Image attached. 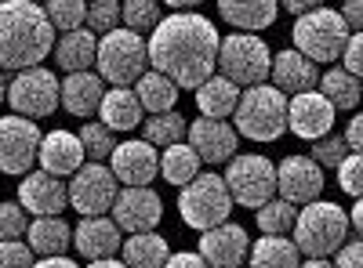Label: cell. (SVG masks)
I'll return each mask as SVG.
<instances>
[{
  "mask_svg": "<svg viewBox=\"0 0 363 268\" xmlns=\"http://www.w3.org/2000/svg\"><path fill=\"white\" fill-rule=\"evenodd\" d=\"M102 95H106V83L91 69L87 73H69L66 80H58V105H62L69 116H77V120L95 116Z\"/></svg>",
  "mask_w": 363,
  "mask_h": 268,
  "instance_id": "23",
  "label": "cell"
},
{
  "mask_svg": "<svg viewBox=\"0 0 363 268\" xmlns=\"http://www.w3.org/2000/svg\"><path fill=\"white\" fill-rule=\"evenodd\" d=\"M269 66H272V51L262 37L251 33H229L218 40V62L215 73L225 76L233 87L247 91V87H258L269 80Z\"/></svg>",
  "mask_w": 363,
  "mask_h": 268,
  "instance_id": "6",
  "label": "cell"
},
{
  "mask_svg": "<svg viewBox=\"0 0 363 268\" xmlns=\"http://www.w3.org/2000/svg\"><path fill=\"white\" fill-rule=\"evenodd\" d=\"M26 228H29V214L22 206L11 203V199L0 203V240H22Z\"/></svg>",
  "mask_w": 363,
  "mask_h": 268,
  "instance_id": "41",
  "label": "cell"
},
{
  "mask_svg": "<svg viewBox=\"0 0 363 268\" xmlns=\"http://www.w3.org/2000/svg\"><path fill=\"white\" fill-rule=\"evenodd\" d=\"M120 243H124V232L116 228V221L109 214H102V218H80V225L73 228V247H77L80 257H87V264L116 257Z\"/></svg>",
  "mask_w": 363,
  "mask_h": 268,
  "instance_id": "20",
  "label": "cell"
},
{
  "mask_svg": "<svg viewBox=\"0 0 363 268\" xmlns=\"http://www.w3.org/2000/svg\"><path fill=\"white\" fill-rule=\"evenodd\" d=\"M269 80L272 87L287 98L294 95H306V91H316L320 83V69L309 62V58H301L294 47H284L280 54H272V66H269Z\"/></svg>",
  "mask_w": 363,
  "mask_h": 268,
  "instance_id": "21",
  "label": "cell"
},
{
  "mask_svg": "<svg viewBox=\"0 0 363 268\" xmlns=\"http://www.w3.org/2000/svg\"><path fill=\"white\" fill-rule=\"evenodd\" d=\"M218 29L203 15H167L160 25L149 33L145 54H149V69L167 76L178 91L182 87H196L215 76L218 62Z\"/></svg>",
  "mask_w": 363,
  "mask_h": 268,
  "instance_id": "1",
  "label": "cell"
},
{
  "mask_svg": "<svg viewBox=\"0 0 363 268\" xmlns=\"http://www.w3.org/2000/svg\"><path fill=\"white\" fill-rule=\"evenodd\" d=\"M164 268H207V264H203V257H200V254H193V250H182V254H171Z\"/></svg>",
  "mask_w": 363,
  "mask_h": 268,
  "instance_id": "47",
  "label": "cell"
},
{
  "mask_svg": "<svg viewBox=\"0 0 363 268\" xmlns=\"http://www.w3.org/2000/svg\"><path fill=\"white\" fill-rule=\"evenodd\" d=\"M18 206L26 214H37V218H62V211L69 206V192L62 177H51L44 170H29L22 174L18 182Z\"/></svg>",
  "mask_w": 363,
  "mask_h": 268,
  "instance_id": "18",
  "label": "cell"
},
{
  "mask_svg": "<svg viewBox=\"0 0 363 268\" xmlns=\"http://www.w3.org/2000/svg\"><path fill=\"white\" fill-rule=\"evenodd\" d=\"M298 268H330V261H327V257H306Z\"/></svg>",
  "mask_w": 363,
  "mask_h": 268,
  "instance_id": "52",
  "label": "cell"
},
{
  "mask_svg": "<svg viewBox=\"0 0 363 268\" xmlns=\"http://www.w3.org/2000/svg\"><path fill=\"white\" fill-rule=\"evenodd\" d=\"M222 182L229 189L233 206H247V211H258L265 206L272 196H277V163L262 153H236L225 163Z\"/></svg>",
  "mask_w": 363,
  "mask_h": 268,
  "instance_id": "8",
  "label": "cell"
},
{
  "mask_svg": "<svg viewBox=\"0 0 363 268\" xmlns=\"http://www.w3.org/2000/svg\"><path fill=\"white\" fill-rule=\"evenodd\" d=\"M95 47H99V37H91L87 29H73V33H62L55 40L51 54H55V66L69 73H87L95 66Z\"/></svg>",
  "mask_w": 363,
  "mask_h": 268,
  "instance_id": "25",
  "label": "cell"
},
{
  "mask_svg": "<svg viewBox=\"0 0 363 268\" xmlns=\"http://www.w3.org/2000/svg\"><path fill=\"white\" fill-rule=\"evenodd\" d=\"M345 156H349V148H345L342 134H327V138L313 141V156H309V160L323 170V167H338Z\"/></svg>",
  "mask_w": 363,
  "mask_h": 268,
  "instance_id": "40",
  "label": "cell"
},
{
  "mask_svg": "<svg viewBox=\"0 0 363 268\" xmlns=\"http://www.w3.org/2000/svg\"><path fill=\"white\" fill-rule=\"evenodd\" d=\"M142 120H145V112H142V105H138L131 87H109V91L102 95V102H99V124L106 131H113V134L116 131H135Z\"/></svg>",
  "mask_w": 363,
  "mask_h": 268,
  "instance_id": "24",
  "label": "cell"
},
{
  "mask_svg": "<svg viewBox=\"0 0 363 268\" xmlns=\"http://www.w3.org/2000/svg\"><path fill=\"white\" fill-rule=\"evenodd\" d=\"M247 250H251V235L244 225L236 221H225L218 228H207L200 232V257L207 268H244L247 261Z\"/></svg>",
  "mask_w": 363,
  "mask_h": 268,
  "instance_id": "16",
  "label": "cell"
},
{
  "mask_svg": "<svg viewBox=\"0 0 363 268\" xmlns=\"http://www.w3.org/2000/svg\"><path fill=\"white\" fill-rule=\"evenodd\" d=\"M167 257H171V247L160 232H138L120 243V261L128 268H164Z\"/></svg>",
  "mask_w": 363,
  "mask_h": 268,
  "instance_id": "29",
  "label": "cell"
},
{
  "mask_svg": "<svg viewBox=\"0 0 363 268\" xmlns=\"http://www.w3.org/2000/svg\"><path fill=\"white\" fill-rule=\"evenodd\" d=\"M342 22L349 25V33H359V22H363V8H359V0H349V4H342Z\"/></svg>",
  "mask_w": 363,
  "mask_h": 268,
  "instance_id": "46",
  "label": "cell"
},
{
  "mask_svg": "<svg viewBox=\"0 0 363 268\" xmlns=\"http://www.w3.org/2000/svg\"><path fill=\"white\" fill-rule=\"evenodd\" d=\"M135 98H138L142 112L160 116V112H171V109H174L178 87H174L167 76H160V73H153V69H145V73L135 80Z\"/></svg>",
  "mask_w": 363,
  "mask_h": 268,
  "instance_id": "31",
  "label": "cell"
},
{
  "mask_svg": "<svg viewBox=\"0 0 363 268\" xmlns=\"http://www.w3.org/2000/svg\"><path fill=\"white\" fill-rule=\"evenodd\" d=\"M33 268H80L73 257H37Z\"/></svg>",
  "mask_w": 363,
  "mask_h": 268,
  "instance_id": "50",
  "label": "cell"
},
{
  "mask_svg": "<svg viewBox=\"0 0 363 268\" xmlns=\"http://www.w3.org/2000/svg\"><path fill=\"white\" fill-rule=\"evenodd\" d=\"M335 170H338V185H342V192L352 196V199H359V177H363V160H359V153H349Z\"/></svg>",
  "mask_w": 363,
  "mask_h": 268,
  "instance_id": "43",
  "label": "cell"
},
{
  "mask_svg": "<svg viewBox=\"0 0 363 268\" xmlns=\"http://www.w3.org/2000/svg\"><path fill=\"white\" fill-rule=\"evenodd\" d=\"M77 138H80V148H84V160H91V163H102L106 156H113V148H116L113 131H106L99 120H87Z\"/></svg>",
  "mask_w": 363,
  "mask_h": 268,
  "instance_id": "37",
  "label": "cell"
},
{
  "mask_svg": "<svg viewBox=\"0 0 363 268\" xmlns=\"http://www.w3.org/2000/svg\"><path fill=\"white\" fill-rule=\"evenodd\" d=\"M316 91L327 98V105L335 109V112H338V109H342V112H349V109H356V105H359L363 87H359V80H356V76H349L342 66H330L327 73H320Z\"/></svg>",
  "mask_w": 363,
  "mask_h": 268,
  "instance_id": "32",
  "label": "cell"
},
{
  "mask_svg": "<svg viewBox=\"0 0 363 268\" xmlns=\"http://www.w3.org/2000/svg\"><path fill=\"white\" fill-rule=\"evenodd\" d=\"M167 15H200V0H167Z\"/></svg>",
  "mask_w": 363,
  "mask_h": 268,
  "instance_id": "49",
  "label": "cell"
},
{
  "mask_svg": "<svg viewBox=\"0 0 363 268\" xmlns=\"http://www.w3.org/2000/svg\"><path fill=\"white\" fill-rule=\"evenodd\" d=\"M233 131L251 141H277L287 131V98L272 83H258L240 91L233 109Z\"/></svg>",
  "mask_w": 363,
  "mask_h": 268,
  "instance_id": "4",
  "label": "cell"
},
{
  "mask_svg": "<svg viewBox=\"0 0 363 268\" xmlns=\"http://www.w3.org/2000/svg\"><path fill=\"white\" fill-rule=\"evenodd\" d=\"M330 268H363V247H359V240L338 247V250H335V261H330Z\"/></svg>",
  "mask_w": 363,
  "mask_h": 268,
  "instance_id": "45",
  "label": "cell"
},
{
  "mask_svg": "<svg viewBox=\"0 0 363 268\" xmlns=\"http://www.w3.org/2000/svg\"><path fill=\"white\" fill-rule=\"evenodd\" d=\"M196 174H200V160H196V153H193L186 141L167 145L164 153H160V177H164L167 185L186 189Z\"/></svg>",
  "mask_w": 363,
  "mask_h": 268,
  "instance_id": "33",
  "label": "cell"
},
{
  "mask_svg": "<svg viewBox=\"0 0 363 268\" xmlns=\"http://www.w3.org/2000/svg\"><path fill=\"white\" fill-rule=\"evenodd\" d=\"M95 66L102 83L109 80L113 87H131L145 69H149V54H145V37L128 33L124 25L113 29V33L99 37L95 47Z\"/></svg>",
  "mask_w": 363,
  "mask_h": 268,
  "instance_id": "9",
  "label": "cell"
},
{
  "mask_svg": "<svg viewBox=\"0 0 363 268\" xmlns=\"http://www.w3.org/2000/svg\"><path fill=\"white\" fill-rule=\"evenodd\" d=\"M109 218L116 221L120 232H153L164 218V199L153 189H120L113 199V211Z\"/></svg>",
  "mask_w": 363,
  "mask_h": 268,
  "instance_id": "14",
  "label": "cell"
},
{
  "mask_svg": "<svg viewBox=\"0 0 363 268\" xmlns=\"http://www.w3.org/2000/svg\"><path fill=\"white\" fill-rule=\"evenodd\" d=\"M66 192H69V206L80 218H102L113 211V199H116L120 185L106 163H84L69 177Z\"/></svg>",
  "mask_w": 363,
  "mask_h": 268,
  "instance_id": "11",
  "label": "cell"
},
{
  "mask_svg": "<svg viewBox=\"0 0 363 268\" xmlns=\"http://www.w3.org/2000/svg\"><path fill=\"white\" fill-rule=\"evenodd\" d=\"M294 214H298V206L284 203L280 196H272L265 206H258V211H255V221H258V232L262 235H287L294 228Z\"/></svg>",
  "mask_w": 363,
  "mask_h": 268,
  "instance_id": "36",
  "label": "cell"
},
{
  "mask_svg": "<svg viewBox=\"0 0 363 268\" xmlns=\"http://www.w3.org/2000/svg\"><path fill=\"white\" fill-rule=\"evenodd\" d=\"M55 47V29L40 4L8 0L0 4V73L37 69Z\"/></svg>",
  "mask_w": 363,
  "mask_h": 268,
  "instance_id": "2",
  "label": "cell"
},
{
  "mask_svg": "<svg viewBox=\"0 0 363 268\" xmlns=\"http://www.w3.org/2000/svg\"><path fill=\"white\" fill-rule=\"evenodd\" d=\"M186 145L196 153L200 163H229L236 153H240V134L233 131L229 120H203V116H196V120L186 127Z\"/></svg>",
  "mask_w": 363,
  "mask_h": 268,
  "instance_id": "17",
  "label": "cell"
},
{
  "mask_svg": "<svg viewBox=\"0 0 363 268\" xmlns=\"http://www.w3.org/2000/svg\"><path fill=\"white\" fill-rule=\"evenodd\" d=\"M330 127H335V109L320 91L287 98V131H294L301 141H320L330 134Z\"/></svg>",
  "mask_w": 363,
  "mask_h": 268,
  "instance_id": "19",
  "label": "cell"
},
{
  "mask_svg": "<svg viewBox=\"0 0 363 268\" xmlns=\"http://www.w3.org/2000/svg\"><path fill=\"white\" fill-rule=\"evenodd\" d=\"M40 127L33 120L8 112L0 116V174H29V167L37 163V148H40Z\"/></svg>",
  "mask_w": 363,
  "mask_h": 268,
  "instance_id": "12",
  "label": "cell"
},
{
  "mask_svg": "<svg viewBox=\"0 0 363 268\" xmlns=\"http://www.w3.org/2000/svg\"><path fill=\"white\" fill-rule=\"evenodd\" d=\"M349 37H352L349 25L342 22V15L335 8H316L306 18L294 22V51L301 58H309L316 69L335 66L349 44Z\"/></svg>",
  "mask_w": 363,
  "mask_h": 268,
  "instance_id": "5",
  "label": "cell"
},
{
  "mask_svg": "<svg viewBox=\"0 0 363 268\" xmlns=\"http://www.w3.org/2000/svg\"><path fill=\"white\" fill-rule=\"evenodd\" d=\"M342 69L359 80V73H363V37L359 33H352L349 44H345V51H342Z\"/></svg>",
  "mask_w": 363,
  "mask_h": 268,
  "instance_id": "44",
  "label": "cell"
},
{
  "mask_svg": "<svg viewBox=\"0 0 363 268\" xmlns=\"http://www.w3.org/2000/svg\"><path fill=\"white\" fill-rule=\"evenodd\" d=\"M291 243L298 247L301 257H330L338 247L349 243V218L338 203L330 199H313L298 206Z\"/></svg>",
  "mask_w": 363,
  "mask_h": 268,
  "instance_id": "3",
  "label": "cell"
},
{
  "mask_svg": "<svg viewBox=\"0 0 363 268\" xmlns=\"http://www.w3.org/2000/svg\"><path fill=\"white\" fill-rule=\"evenodd\" d=\"M37 254L26 247V240H0V268H33Z\"/></svg>",
  "mask_w": 363,
  "mask_h": 268,
  "instance_id": "42",
  "label": "cell"
},
{
  "mask_svg": "<svg viewBox=\"0 0 363 268\" xmlns=\"http://www.w3.org/2000/svg\"><path fill=\"white\" fill-rule=\"evenodd\" d=\"M73 243V228L62 218H37L26 228V247L37 257H62Z\"/></svg>",
  "mask_w": 363,
  "mask_h": 268,
  "instance_id": "26",
  "label": "cell"
},
{
  "mask_svg": "<svg viewBox=\"0 0 363 268\" xmlns=\"http://www.w3.org/2000/svg\"><path fill=\"white\" fill-rule=\"evenodd\" d=\"M37 163L44 174L51 177H73L80 167H84V148H80V138L73 131H51L40 138V148H37Z\"/></svg>",
  "mask_w": 363,
  "mask_h": 268,
  "instance_id": "22",
  "label": "cell"
},
{
  "mask_svg": "<svg viewBox=\"0 0 363 268\" xmlns=\"http://www.w3.org/2000/svg\"><path fill=\"white\" fill-rule=\"evenodd\" d=\"M240 102V87H233L225 76H207L200 87H196V109L203 120H229L233 109Z\"/></svg>",
  "mask_w": 363,
  "mask_h": 268,
  "instance_id": "28",
  "label": "cell"
},
{
  "mask_svg": "<svg viewBox=\"0 0 363 268\" xmlns=\"http://www.w3.org/2000/svg\"><path fill=\"white\" fill-rule=\"evenodd\" d=\"M87 268H128V264L120 261V257H106V261H91Z\"/></svg>",
  "mask_w": 363,
  "mask_h": 268,
  "instance_id": "51",
  "label": "cell"
},
{
  "mask_svg": "<svg viewBox=\"0 0 363 268\" xmlns=\"http://www.w3.org/2000/svg\"><path fill=\"white\" fill-rule=\"evenodd\" d=\"M222 18L236 29V33H251L258 37L262 29H269L272 22H277V4L272 0H251V4H240V0H222L218 4Z\"/></svg>",
  "mask_w": 363,
  "mask_h": 268,
  "instance_id": "27",
  "label": "cell"
},
{
  "mask_svg": "<svg viewBox=\"0 0 363 268\" xmlns=\"http://www.w3.org/2000/svg\"><path fill=\"white\" fill-rule=\"evenodd\" d=\"M8 98V73H0V102Z\"/></svg>",
  "mask_w": 363,
  "mask_h": 268,
  "instance_id": "53",
  "label": "cell"
},
{
  "mask_svg": "<svg viewBox=\"0 0 363 268\" xmlns=\"http://www.w3.org/2000/svg\"><path fill=\"white\" fill-rule=\"evenodd\" d=\"M186 116L182 112H160V116H145L142 120V141H149L153 148H167V145H178L186 141Z\"/></svg>",
  "mask_w": 363,
  "mask_h": 268,
  "instance_id": "34",
  "label": "cell"
},
{
  "mask_svg": "<svg viewBox=\"0 0 363 268\" xmlns=\"http://www.w3.org/2000/svg\"><path fill=\"white\" fill-rule=\"evenodd\" d=\"M164 18V8L157 4V0H128V4H120V25L128 29V33H153V29L160 25Z\"/></svg>",
  "mask_w": 363,
  "mask_h": 268,
  "instance_id": "35",
  "label": "cell"
},
{
  "mask_svg": "<svg viewBox=\"0 0 363 268\" xmlns=\"http://www.w3.org/2000/svg\"><path fill=\"white\" fill-rule=\"evenodd\" d=\"M345 148H349V153H359V148H363V141H359V116H352V120H349V127H345Z\"/></svg>",
  "mask_w": 363,
  "mask_h": 268,
  "instance_id": "48",
  "label": "cell"
},
{
  "mask_svg": "<svg viewBox=\"0 0 363 268\" xmlns=\"http://www.w3.org/2000/svg\"><path fill=\"white\" fill-rule=\"evenodd\" d=\"M109 170L116 177V185L124 189H149V182L160 174V153L149 141H116Z\"/></svg>",
  "mask_w": 363,
  "mask_h": 268,
  "instance_id": "13",
  "label": "cell"
},
{
  "mask_svg": "<svg viewBox=\"0 0 363 268\" xmlns=\"http://www.w3.org/2000/svg\"><path fill=\"white\" fill-rule=\"evenodd\" d=\"M323 192V170L309 156H284L277 163V196L291 206H306Z\"/></svg>",
  "mask_w": 363,
  "mask_h": 268,
  "instance_id": "15",
  "label": "cell"
},
{
  "mask_svg": "<svg viewBox=\"0 0 363 268\" xmlns=\"http://www.w3.org/2000/svg\"><path fill=\"white\" fill-rule=\"evenodd\" d=\"M44 15H48L51 29L73 33V29H84L87 4H84V0H51V4H44Z\"/></svg>",
  "mask_w": 363,
  "mask_h": 268,
  "instance_id": "38",
  "label": "cell"
},
{
  "mask_svg": "<svg viewBox=\"0 0 363 268\" xmlns=\"http://www.w3.org/2000/svg\"><path fill=\"white\" fill-rule=\"evenodd\" d=\"M301 254L287 235H262L247 250V268H298Z\"/></svg>",
  "mask_w": 363,
  "mask_h": 268,
  "instance_id": "30",
  "label": "cell"
},
{
  "mask_svg": "<svg viewBox=\"0 0 363 268\" xmlns=\"http://www.w3.org/2000/svg\"><path fill=\"white\" fill-rule=\"evenodd\" d=\"M15 116H22V120H44V116H51L58 109V76L44 66L37 69H22L8 80V98Z\"/></svg>",
  "mask_w": 363,
  "mask_h": 268,
  "instance_id": "10",
  "label": "cell"
},
{
  "mask_svg": "<svg viewBox=\"0 0 363 268\" xmlns=\"http://www.w3.org/2000/svg\"><path fill=\"white\" fill-rule=\"evenodd\" d=\"M84 29L91 37H106L113 29H120V4L116 0H99V4H87V18Z\"/></svg>",
  "mask_w": 363,
  "mask_h": 268,
  "instance_id": "39",
  "label": "cell"
},
{
  "mask_svg": "<svg viewBox=\"0 0 363 268\" xmlns=\"http://www.w3.org/2000/svg\"><path fill=\"white\" fill-rule=\"evenodd\" d=\"M178 214H182V221H186L189 228H196V232L225 225L229 214H233V199H229V189L222 182V174L200 170L193 182L178 192Z\"/></svg>",
  "mask_w": 363,
  "mask_h": 268,
  "instance_id": "7",
  "label": "cell"
}]
</instances>
